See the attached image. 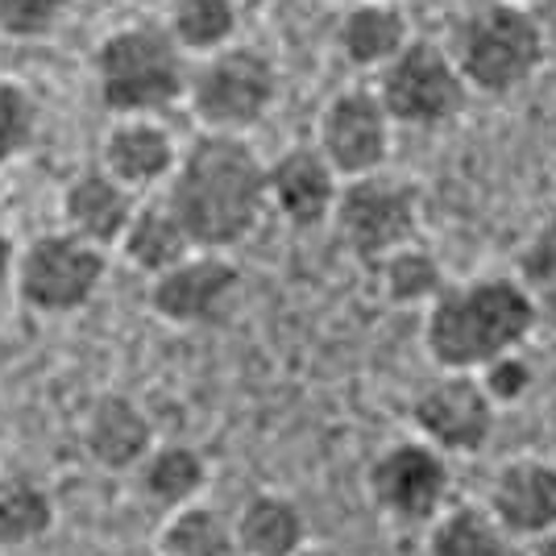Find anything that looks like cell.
<instances>
[{
	"label": "cell",
	"instance_id": "cell-10",
	"mask_svg": "<svg viewBox=\"0 0 556 556\" xmlns=\"http://www.w3.org/2000/svg\"><path fill=\"white\" fill-rule=\"evenodd\" d=\"M498 403L486 394L482 378L465 370H441L412 399V432L437 444L448 457H473L494 437Z\"/></svg>",
	"mask_w": 556,
	"mask_h": 556
},
{
	"label": "cell",
	"instance_id": "cell-6",
	"mask_svg": "<svg viewBox=\"0 0 556 556\" xmlns=\"http://www.w3.org/2000/svg\"><path fill=\"white\" fill-rule=\"evenodd\" d=\"M104 278H109V250L84 241L79 232L54 229L38 232L22 245L13 291L38 316H71L100 295Z\"/></svg>",
	"mask_w": 556,
	"mask_h": 556
},
{
	"label": "cell",
	"instance_id": "cell-11",
	"mask_svg": "<svg viewBox=\"0 0 556 556\" xmlns=\"http://www.w3.org/2000/svg\"><path fill=\"white\" fill-rule=\"evenodd\" d=\"M241 270L225 250H191L184 262L150 278V312L170 328H204L229 312Z\"/></svg>",
	"mask_w": 556,
	"mask_h": 556
},
{
	"label": "cell",
	"instance_id": "cell-8",
	"mask_svg": "<svg viewBox=\"0 0 556 556\" xmlns=\"http://www.w3.org/2000/svg\"><path fill=\"white\" fill-rule=\"evenodd\" d=\"M345 250L362 262L378 266L387 254L412 245L419 232V195L412 184L394 179L387 170L357 175L341 184V200L332 212Z\"/></svg>",
	"mask_w": 556,
	"mask_h": 556
},
{
	"label": "cell",
	"instance_id": "cell-25",
	"mask_svg": "<svg viewBox=\"0 0 556 556\" xmlns=\"http://www.w3.org/2000/svg\"><path fill=\"white\" fill-rule=\"evenodd\" d=\"M378 287L399 307H428L448 287V278H444L437 254H428L424 245L412 241L378 262Z\"/></svg>",
	"mask_w": 556,
	"mask_h": 556
},
{
	"label": "cell",
	"instance_id": "cell-7",
	"mask_svg": "<svg viewBox=\"0 0 556 556\" xmlns=\"http://www.w3.org/2000/svg\"><path fill=\"white\" fill-rule=\"evenodd\" d=\"M453 457L437 444L407 437L387 444L366 469V494L382 519L399 528H428L453 494Z\"/></svg>",
	"mask_w": 556,
	"mask_h": 556
},
{
	"label": "cell",
	"instance_id": "cell-17",
	"mask_svg": "<svg viewBox=\"0 0 556 556\" xmlns=\"http://www.w3.org/2000/svg\"><path fill=\"white\" fill-rule=\"evenodd\" d=\"M79 441H84V453L100 469L134 473L146 462V453L159 444V437H154V424L141 412L138 399H129V394H100V399H92V407L84 412Z\"/></svg>",
	"mask_w": 556,
	"mask_h": 556
},
{
	"label": "cell",
	"instance_id": "cell-27",
	"mask_svg": "<svg viewBox=\"0 0 556 556\" xmlns=\"http://www.w3.org/2000/svg\"><path fill=\"white\" fill-rule=\"evenodd\" d=\"M42 134V104L22 79L0 75V170L22 163Z\"/></svg>",
	"mask_w": 556,
	"mask_h": 556
},
{
	"label": "cell",
	"instance_id": "cell-29",
	"mask_svg": "<svg viewBox=\"0 0 556 556\" xmlns=\"http://www.w3.org/2000/svg\"><path fill=\"white\" fill-rule=\"evenodd\" d=\"M71 0H0V34L13 42L50 38L67 22Z\"/></svg>",
	"mask_w": 556,
	"mask_h": 556
},
{
	"label": "cell",
	"instance_id": "cell-31",
	"mask_svg": "<svg viewBox=\"0 0 556 556\" xmlns=\"http://www.w3.org/2000/svg\"><path fill=\"white\" fill-rule=\"evenodd\" d=\"M17 245H13V237L0 229V295L13 287V275H17Z\"/></svg>",
	"mask_w": 556,
	"mask_h": 556
},
{
	"label": "cell",
	"instance_id": "cell-5",
	"mask_svg": "<svg viewBox=\"0 0 556 556\" xmlns=\"http://www.w3.org/2000/svg\"><path fill=\"white\" fill-rule=\"evenodd\" d=\"M278 100V67L266 50L225 47L191 67L187 104L212 134H245L266 121Z\"/></svg>",
	"mask_w": 556,
	"mask_h": 556
},
{
	"label": "cell",
	"instance_id": "cell-21",
	"mask_svg": "<svg viewBox=\"0 0 556 556\" xmlns=\"http://www.w3.org/2000/svg\"><path fill=\"white\" fill-rule=\"evenodd\" d=\"M412 42L407 17L394 0H362L337 25V47L353 67H387Z\"/></svg>",
	"mask_w": 556,
	"mask_h": 556
},
{
	"label": "cell",
	"instance_id": "cell-2",
	"mask_svg": "<svg viewBox=\"0 0 556 556\" xmlns=\"http://www.w3.org/2000/svg\"><path fill=\"white\" fill-rule=\"evenodd\" d=\"M535 325H540V307L519 278H465L448 282L424 307V349L437 370L478 374L498 353L528 345Z\"/></svg>",
	"mask_w": 556,
	"mask_h": 556
},
{
	"label": "cell",
	"instance_id": "cell-3",
	"mask_svg": "<svg viewBox=\"0 0 556 556\" xmlns=\"http://www.w3.org/2000/svg\"><path fill=\"white\" fill-rule=\"evenodd\" d=\"M96 96L113 116H159L187 100L191 54L166 22H125L96 47Z\"/></svg>",
	"mask_w": 556,
	"mask_h": 556
},
{
	"label": "cell",
	"instance_id": "cell-12",
	"mask_svg": "<svg viewBox=\"0 0 556 556\" xmlns=\"http://www.w3.org/2000/svg\"><path fill=\"white\" fill-rule=\"evenodd\" d=\"M391 113L378 88H345L325 104L316 146L341 179L374 175L391 159Z\"/></svg>",
	"mask_w": 556,
	"mask_h": 556
},
{
	"label": "cell",
	"instance_id": "cell-26",
	"mask_svg": "<svg viewBox=\"0 0 556 556\" xmlns=\"http://www.w3.org/2000/svg\"><path fill=\"white\" fill-rule=\"evenodd\" d=\"M166 25L175 34V42L191 54V59H204L216 50L232 47V34H237V0H175Z\"/></svg>",
	"mask_w": 556,
	"mask_h": 556
},
{
	"label": "cell",
	"instance_id": "cell-9",
	"mask_svg": "<svg viewBox=\"0 0 556 556\" xmlns=\"http://www.w3.org/2000/svg\"><path fill=\"white\" fill-rule=\"evenodd\" d=\"M465 84L457 59L437 42H407L378 71V96L394 125L437 129L465 109Z\"/></svg>",
	"mask_w": 556,
	"mask_h": 556
},
{
	"label": "cell",
	"instance_id": "cell-23",
	"mask_svg": "<svg viewBox=\"0 0 556 556\" xmlns=\"http://www.w3.org/2000/svg\"><path fill=\"white\" fill-rule=\"evenodd\" d=\"M159 556H241L232 515L204 498L166 510L163 528H159Z\"/></svg>",
	"mask_w": 556,
	"mask_h": 556
},
{
	"label": "cell",
	"instance_id": "cell-13",
	"mask_svg": "<svg viewBox=\"0 0 556 556\" xmlns=\"http://www.w3.org/2000/svg\"><path fill=\"white\" fill-rule=\"evenodd\" d=\"M270 179V212H278L291 229H320L332 220L341 200V175L325 159L320 146H291L266 166Z\"/></svg>",
	"mask_w": 556,
	"mask_h": 556
},
{
	"label": "cell",
	"instance_id": "cell-24",
	"mask_svg": "<svg viewBox=\"0 0 556 556\" xmlns=\"http://www.w3.org/2000/svg\"><path fill=\"white\" fill-rule=\"evenodd\" d=\"M54 494L42 482L9 473L0 478V548H29L54 532Z\"/></svg>",
	"mask_w": 556,
	"mask_h": 556
},
{
	"label": "cell",
	"instance_id": "cell-1",
	"mask_svg": "<svg viewBox=\"0 0 556 556\" xmlns=\"http://www.w3.org/2000/svg\"><path fill=\"white\" fill-rule=\"evenodd\" d=\"M262 154L245 134L204 129L187 141L179 166L166 184V204L184 220L200 250H225L254 237L270 212V179Z\"/></svg>",
	"mask_w": 556,
	"mask_h": 556
},
{
	"label": "cell",
	"instance_id": "cell-16",
	"mask_svg": "<svg viewBox=\"0 0 556 556\" xmlns=\"http://www.w3.org/2000/svg\"><path fill=\"white\" fill-rule=\"evenodd\" d=\"M138 204L141 195L134 187L113 179L104 166H88L67 179L63 195H59V216H63V229L79 232L84 241H92L100 250H116Z\"/></svg>",
	"mask_w": 556,
	"mask_h": 556
},
{
	"label": "cell",
	"instance_id": "cell-28",
	"mask_svg": "<svg viewBox=\"0 0 556 556\" xmlns=\"http://www.w3.org/2000/svg\"><path fill=\"white\" fill-rule=\"evenodd\" d=\"M515 278L528 287L540 316L548 312L556 316V216L535 225V232L523 241V250L515 257Z\"/></svg>",
	"mask_w": 556,
	"mask_h": 556
},
{
	"label": "cell",
	"instance_id": "cell-20",
	"mask_svg": "<svg viewBox=\"0 0 556 556\" xmlns=\"http://www.w3.org/2000/svg\"><path fill=\"white\" fill-rule=\"evenodd\" d=\"M121 257L138 270V275L154 278L170 270L175 262H184L191 250H200L195 241H191V232L184 229V220L175 216V208L163 200H141L138 212H134V220H129V229L121 237Z\"/></svg>",
	"mask_w": 556,
	"mask_h": 556
},
{
	"label": "cell",
	"instance_id": "cell-4",
	"mask_svg": "<svg viewBox=\"0 0 556 556\" xmlns=\"http://www.w3.org/2000/svg\"><path fill=\"white\" fill-rule=\"evenodd\" d=\"M453 59L469 88L515 92L544 63V29L523 4H486L457 25Z\"/></svg>",
	"mask_w": 556,
	"mask_h": 556
},
{
	"label": "cell",
	"instance_id": "cell-18",
	"mask_svg": "<svg viewBox=\"0 0 556 556\" xmlns=\"http://www.w3.org/2000/svg\"><path fill=\"white\" fill-rule=\"evenodd\" d=\"M241 556H300L307 544V515L282 490H254L232 510Z\"/></svg>",
	"mask_w": 556,
	"mask_h": 556
},
{
	"label": "cell",
	"instance_id": "cell-30",
	"mask_svg": "<svg viewBox=\"0 0 556 556\" xmlns=\"http://www.w3.org/2000/svg\"><path fill=\"white\" fill-rule=\"evenodd\" d=\"M478 378H482L486 394L498 403V412H503V407H515V403H523V399L532 394L535 366L528 362L523 349H510V353H498L494 362H486V366L478 370Z\"/></svg>",
	"mask_w": 556,
	"mask_h": 556
},
{
	"label": "cell",
	"instance_id": "cell-32",
	"mask_svg": "<svg viewBox=\"0 0 556 556\" xmlns=\"http://www.w3.org/2000/svg\"><path fill=\"white\" fill-rule=\"evenodd\" d=\"M532 556H556V528L548 535H540V540H535Z\"/></svg>",
	"mask_w": 556,
	"mask_h": 556
},
{
	"label": "cell",
	"instance_id": "cell-14",
	"mask_svg": "<svg viewBox=\"0 0 556 556\" xmlns=\"http://www.w3.org/2000/svg\"><path fill=\"white\" fill-rule=\"evenodd\" d=\"M486 507L515 540H540L556 528V465L544 457H510L494 469Z\"/></svg>",
	"mask_w": 556,
	"mask_h": 556
},
{
	"label": "cell",
	"instance_id": "cell-19",
	"mask_svg": "<svg viewBox=\"0 0 556 556\" xmlns=\"http://www.w3.org/2000/svg\"><path fill=\"white\" fill-rule=\"evenodd\" d=\"M208 457L187 441H159L146 453V462L134 469L138 494L163 510H179L187 503H195L208 486Z\"/></svg>",
	"mask_w": 556,
	"mask_h": 556
},
{
	"label": "cell",
	"instance_id": "cell-22",
	"mask_svg": "<svg viewBox=\"0 0 556 556\" xmlns=\"http://www.w3.org/2000/svg\"><path fill=\"white\" fill-rule=\"evenodd\" d=\"M515 535L498 523L486 503H448L428 523L424 556H515Z\"/></svg>",
	"mask_w": 556,
	"mask_h": 556
},
{
	"label": "cell",
	"instance_id": "cell-15",
	"mask_svg": "<svg viewBox=\"0 0 556 556\" xmlns=\"http://www.w3.org/2000/svg\"><path fill=\"white\" fill-rule=\"evenodd\" d=\"M179 154V141L159 116H116L100 141V166L138 195L170 184Z\"/></svg>",
	"mask_w": 556,
	"mask_h": 556
}]
</instances>
